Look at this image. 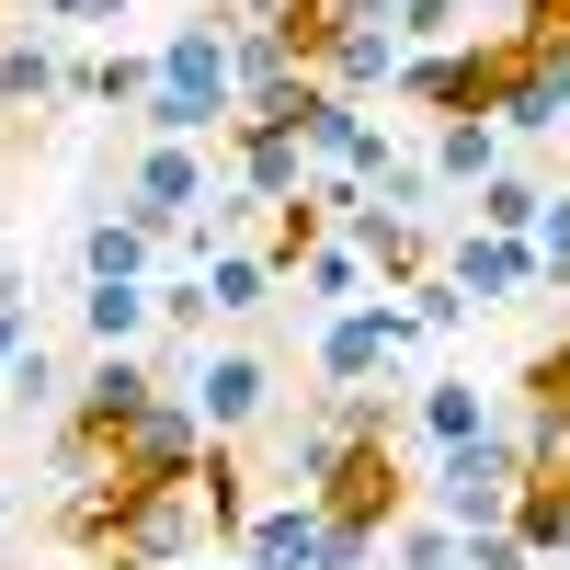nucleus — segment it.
Listing matches in <instances>:
<instances>
[{
	"label": "nucleus",
	"instance_id": "nucleus-24",
	"mask_svg": "<svg viewBox=\"0 0 570 570\" xmlns=\"http://www.w3.org/2000/svg\"><path fill=\"white\" fill-rule=\"evenodd\" d=\"M537 206H548V183H537V171H491L480 195H468V228H502V240H537Z\"/></svg>",
	"mask_w": 570,
	"mask_h": 570
},
{
	"label": "nucleus",
	"instance_id": "nucleus-3",
	"mask_svg": "<svg viewBox=\"0 0 570 570\" xmlns=\"http://www.w3.org/2000/svg\"><path fill=\"white\" fill-rule=\"evenodd\" d=\"M206 548H217V537H206L195 480H137L126 513L104 525V570H183V559H206Z\"/></svg>",
	"mask_w": 570,
	"mask_h": 570
},
{
	"label": "nucleus",
	"instance_id": "nucleus-27",
	"mask_svg": "<svg viewBox=\"0 0 570 570\" xmlns=\"http://www.w3.org/2000/svg\"><path fill=\"white\" fill-rule=\"evenodd\" d=\"M376 559H389V570H456V525H445V513H400V525L376 537Z\"/></svg>",
	"mask_w": 570,
	"mask_h": 570
},
{
	"label": "nucleus",
	"instance_id": "nucleus-15",
	"mask_svg": "<svg viewBox=\"0 0 570 570\" xmlns=\"http://www.w3.org/2000/svg\"><path fill=\"white\" fill-rule=\"evenodd\" d=\"M160 252H171V240H149V228L115 206V217L80 228V285H160Z\"/></svg>",
	"mask_w": 570,
	"mask_h": 570
},
{
	"label": "nucleus",
	"instance_id": "nucleus-28",
	"mask_svg": "<svg viewBox=\"0 0 570 570\" xmlns=\"http://www.w3.org/2000/svg\"><path fill=\"white\" fill-rule=\"evenodd\" d=\"M434 195H445L434 160H411V149H389V171L365 183V206H389V217H434Z\"/></svg>",
	"mask_w": 570,
	"mask_h": 570
},
{
	"label": "nucleus",
	"instance_id": "nucleus-30",
	"mask_svg": "<svg viewBox=\"0 0 570 570\" xmlns=\"http://www.w3.org/2000/svg\"><path fill=\"white\" fill-rule=\"evenodd\" d=\"M206 274H160V343H206Z\"/></svg>",
	"mask_w": 570,
	"mask_h": 570
},
{
	"label": "nucleus",
	"instance_id": "nucleus-5",
	"mask_svg": "<svg viewBox=\"0 0 570 570\" xmlns=\"http://www.w3.org/2000/svg\"><path fill=\"white\" fill-rule=\"evenodd\" d=\"M411 354H422V320L389 308V297L320 320V400H354V389H376V376H400Z\"/></svg>",
	"mask_w": 570,
	"mask_h": 570
},
{
	"label": "nucleus",
	"instance_id": "nucleus-10",
	"mask_svg": "<svg viewBox=\"0 0 570 570\" xmlns=\"http://www.w3.org/2000/svg\"><path fill=\"white\" fill-rule=\"evenodd\" d=\"M228 183H240L252 206H297L320 183V160H308L297 126H228Z\"/></svg>",
	"mask_w": 570,
	"mask_h": 570
},
{
	"label": "nucleus",
	"instance_id": "nucleus-26",
	"mask_svg": "<svg viewBox=\"0 0 570 570\" xmlns=\"http://www.w3.org/2000/svg\"><path fill=\"white\" fill-rule=\"evenodd\" d=\"M0 400H12V422H35V411H58V400H69V365L46 354V343H23L12 365H0Z\"/></svg>",
	"mask_w": 570,
	"mask_h": 570
},
{
	"label": "nucleus",
	"instance_id": "nucleus-29",
	"mask_svg": "<svg viewBox=\"0 0 570 570\" xmlns=\"http://www.w3.org/2000/svg\"><path fill=\"white\" fill-rule=\"evenodd\" d=\"M389 35L400 46H468L480 23H468V0H389Z\"/></svg>",
	"mask_w": 570,
	"mask_h": 570
},
{
	"label": "nucleus",
	"instance_id": "nucleus-12",
	"mask_svg": "<svg viewBox=\"0 0 570 570\" xmlns=\"http://www.w3.org/2000/svg\"><path fill=\"white\" fill-rule=\"evenodd\" d=\"M240 559H252V570H331V513L297 502V491L263 502V513H252V537H240Z\"/></svg>",
	"mask_w": 570,
	"mask_h": 570
},
{
	"label": "nucleus",
	"instance_id": "nucleus-1",
	"mask_svg": "<svg viewBox=\"0 0 570 570\" xmlns=\"http://www.w3.org/2000/svg\"><path fill=\"white\" fill-rule=\"evenodd\" d=\"M149 58H160V91L137 104V126H149V137H195V149H206V137L240 126V69H228V23H217V12L171 23Z\"/></svg>",
	"mask_w": 570,
	"mask_h": 570
},
{
	"label": "nucleus",
	"instance_id": "nucleus-36",
	"mask_svg": "<svg viewBox=\"0 0 570 570\" xmlns=\"http://www.w3.org/2000/svg\"><path fill=\"white\" fill-rule=\"evenodd\" d=\"M183 570H252V559H240V548H217V559H183Z\"/></svg>",
	"mask_w": 570,
	"mask_h": 570
},
{
	"label": "nucleus",
	"instance_id": "nucleus-17",
	"mask_svg": "<svg viewBox=\"0 0 570 570\" xmlns=\"http://www.w3.org/2000/svg\"><path fill=\"white\" fill-rule=\"evenodd\" d=\"M0 104L35 115V104H69V58H58V35L23 23V35H0Z\"/></svg>",
	"mask_w": 570,
	"mask_h": 570
},
{
	"label": "nucleus",
	"instance_id": "nucleus-9",
	"mask_svg": "<svg viewBox=\"0 0 570 570\" xmlns=\"http://www.w3.org/2000/svg\"><path fill=\"white\" fill-rule=\"evenodd\" d=\"M434 274L456 285L468 308H513V297H537V240H502V228H456V240L434 252Z\"/></svg>",
	"mask_w": 570,
	"mask_h": 570
},
{
	"label": "nucleus",
	"instance_id": "nucleus-18",
	"mask_svg": "<svg viewBox=\"0 0 570 570\" xmlns=\"http://www.w3.org/2000/svg\"><path fill=\"white\" fill-rule=\"evenodd\" d=\"M411 422H422V445L445 456V445H480L502 411H491V389H480V376H434V389L411 400Z\"/></svg>",
	"mask_w": 570,
	"mask_h": 570
},
{
	"label": "nucleus",
	"instance_id": "nucleus-22",
	"mask_svg": "<svg viewBox=\"0 0 570 570\" xmlns=\"http://www.w3.org/2000/svg\"><path fill=\"white\" fill-rule=\"evenodd\" d=\"M365 23H389V0H285V46L320 69L343 35H365Z\"/></svg>",
	"mask_w": 570,
	"mask_h": 570
},
{
	"label": "nucleus",
	"instance_id": "nucleus-34",
	"mask_svg": "<svg viewBox=\"0 0 570 570\" xmlns=\"http://www.w3.org/2000/svg\"><path fill=\"white\" fill-rule=\"evenodd\" d=\"M502 35H513V46H570V0H525Z\"/></svg>",
	"mask_w": 570,
	"mask_h": 570
},
{
	"label": "nucleus",
	"instance_id": "nucleus-37",
	"mask_svg": "<svg viewBox=\"0 0 570 570\" xmlns=\"http://www.w3.org/2000/svg\"><path fill=\"white\" fill-rule=\"evenodd\" d=\"M0 525H12V502H0Z\"/></svg>",
	"mask_w": 570,
	"mask_h": 570
},
{
	"label": "nucleus",
	"instance_id": "nucleus-2",
	"mask_svg": "<svg viewBox=\"0 0 570 570\" xmlns=\"http://www.w3.org/2000/svg\"><path fill=\"white\" fill-rule=\"evenodd\" d=\"M513 491H525V456H513V422H491L480 445H445L434 456L422 513H445L456 537H491V525H513Z\"/></svg>",
	"mask_w": 570,
	"mask_h": 570
},
{
	"label": "nucleus",
	"instance_id": "nucleus-4",
	"mask_svg": "<svg viewBox=\"0 0 570 570\" xmlns=\"http://www.w3.org/2000/svg\"><path fill=\"white\" fill-rule=\"evenodd\" d=\"M411 468H400V434H354L343 445V468H331V480L308 491L320 513H331V537H354V548H376V537H389L400 525V513H411Z\"/></svg>",
	"mask_w": 570,
	"mask_h": 570
},
{
	"label": "nucleus",
	"instance_id": "nucleus-25",
	"mask_svg": "<svg viewBox=\"0 0 570 570\" xmlns=\"http://www.w3.org/2000/svg\"><path fill=\"white\" fill-rule=\"evenodd\" d=\"M320 240H331V206H320V195H297V206H263V263H274V285L297 274Z\"/></svg>",
	"mask_w": 570,
	"mask_h": 570
},
{
	"label": "nucleus",
	"instance_id": "nucleus-11",
	"mask_svg": "<svg viewBox=\"0 0 570 570\" xmlns=\"http://www.w3.org/2000/svg\"><path fill=\"white\" fill-rule=\"evenodd\" d=\"M343 240L365 252V274L389 285V297L434 274V217H389V206H354V217H343Z\"/></svg>",
	"mask_w": 570,
	"mask_h": 570
},
{
	"label": "nucleus",
	"instance_id": "nucleus-6",
	"mask_svg": "<svg viewBox=\"0 0 570 570\" xmlns=\"http://www.w3.org/2000/svg\"><path fill=\"white\" fill-rule=\"evenodd\" d=\"M217 206V160L195 137H137V171H126V217L149 228V240H183Z\"/></svg>",
	"mask_w": 570,
	"mask_h": 570
},
{
	"label": "nucleus",
	"instance_id": "nucleus-14",
	"mask_svg": "<svg viewBox=\"0 0 570 570\" xmlns=\"http://www.w3.org/2000/svg\"><path fill=\"white\" fill-rule=\"evenodd\" d=\"M422 160H434V183H445V195H480L491 171H513V137H502L491 115H445V126H434V149H422Z\"/></svg>",
	"mask_w": 570,
	"mask_h": 570
},
{
	"label": "nucleus",
	"instance_id": "nucleus-33",
	"mask_svg": "<svg viewBox=\"0 0 570 570\" xmlns=\"http://www.w3.org/2000/svg\"><path fill=\"white\" fill-rule=\"evenodd\" d=\"M537 274L570 297V195H548V206H537Z\"/></svg>",
	"mask_w": 570,
	"mask_h": 570
},
{
	"label": "nucleus",
	"instance_id": "nucleus-13",
	"mask_svg": "<svg viewBox=\"0 0 570 570\" xmlns=\"http://www.w3.org/2000/svg\"><path fill=\"white\" fill-rule=\"evenodd\" d=\"M80 343L91 354H149L160 343V285H80Z\"/></svg>",
	"mask_w": 570,
	"mask_h": 570
},
{
	"label": "nucleus",
	"instance_id": "nucleus-7",
	"mask_svg": "<svg viewBox=\"0 0 570 570\" xmlns=\"http://www.w3.org/2000/svg\"><path fill=\"white\" fill-rule=\"evenodd\" d=\"M171 400H195V422L228 445V434H252V422L274 411V354L263 343H217V354H195V376H183Z\"/></svg>",
	"mask_w": 570,
	"mask_h": 570
},
{
	"label": "nucleus",
	"instance_id": "nucleus-38",
	"mask_svg": "<svg viewBox=\"0 0 570 570\" xmlns=\"http://www.w3.org/2000/svg\"><path fill=\"white\" fill-rule=\"evenodd\" d=\"M0 23H12V0H0Z\"/></svg>",
	"mask_w": 570,
	"mask_h": 570
},
{
	"label": "nucleus",
	"instance_id": "nucleus-21",
	"mask_svg": "<svg viewBox=\"0 0 570 570\" xmlns=\"http://www.w3.org/2000/svg\"><path fill=\"white\" fill-rule=\"evenodd\" d=\"M195 274H206V308H217V320H252V308H274V263H263V252H240V240H217Z\"/></svg>",
	"mask_w": 570,
	"mask_h": 570
},
{
	"label": "nucleus",
	"instance_id": "nucleus-31",
	"mask_svg": "<svg viewBox=\"0 0 570 570\" xmlns=\"http://www.w3.org/2000/svg\"><path fill=\"white\" fill-rule=\"evenodd\" d=\"M400 308L422 320V343H445V331H468V297H456L445 274H422V285H400Z\"/></svg>",
	"mask_w": 570,
	"mask_h": 570
},
{
	"label": "nucleus",
	"instance_id": "nucleus-32",
	"mask_svg": "<svg viewBox=\"0 0 570 570\" xmlns=\"http://www.w3.org/2000/svg\"><path fill=\"white\" fill-rule=\"evenodd\" d=\"M35 12H46V35H115L137 0H35Z\"/></svg>",
	"mask_w": 570,
	"mask_h": 570
},
{
	"label": "nucleus",
	"instance_id": "nucleus-35",
	"mask_svg": "<svg viewBox=\"0 0 570 570\" xmlns=\"http://www.w3.org/2000/svg\"><path fill=\"white\" fill-rule=\"evenodd\" d=\"M35 343V320H23V274H0V365H12Z\"/></svg>",
	"mask_w": 570,
	"mask_h": 570
},
{
	"label": "nucleus",
	"instance_id": "nucleus-19",
	"mask_svg": "<svg viewBox=\"0 0 570 570\" xmlns=\"http://www.w3.org/2000/svg\"><path fill=\"white\" fill-rule=\"evenodd\" d=\"M195 502H206V537H217V548H240V537H252V513H263V502H252L240 445H206V456H195Z\"/></svg>",
	"mask_w": 570,
	"mask_h": 570
},
{
	"label": "nucleus",
	"instance_id": "nucleus-20",
	"mask_svg": "<svg viewBox=\"0 0 570 570\" xmlns=\"http://www.w3.org/2000/svg\"><path fill=\"white\" fill-rule=\"evenodd\" d=\"M400 58H411V46H400L389 23H365V35H343V46L320 58V80H331V91H354V104H365V91H400Z\"/></svg>",
	"mask_w": 570,
	"mask_h": 570
},
{
	"label": "nucleus",
	"instance_id": "nucleus-8",
	"mask_svg": "<svg viewBox=\"0 0 570 570\" xmlns=\"http://www.w3.org/2000/svg\"><path fill=\"white\" fill-rule=\"evenodd\" d=\"M217 434L195 422V400H149L137 422H115V445H104V468H126V480H195V456H206Z\"/></svg>",
	"mask_w": 570,
	"mask_h": 570
},
{
	"label": "nucleus",
	"instance_id": "nucleus-23",
	"mask_svg": "<svg viewBox=\"0 0 570 570\" xmlns=\"http://www.w3.org/2000/svg\"><path fill=\"white\" fill-rule=\"evenodd\" d=\"M513 537H525V559H570V480H525L513 491Z\"/></svg>",
	"mask_w": 570,
	"mask_h": 570
},
{
	"label": "nucleus",
	"instance_id": "nucleus-16",
	"mask_svg": "<svg viewBox=\"0 0 570 570\" xmlns=\"http://www.w3.org/2000/svg\"><path fill=\"white\" fill-rule=\"evenodd\" d=\"M285 285H297V308H308V320H343V308H365V297H376V274H365V252L343 240V228H331V240H320L297 274H285Z\"/></svg>",
	"mask_w": 570,
	"mask_h": 570
}]
</instances>
